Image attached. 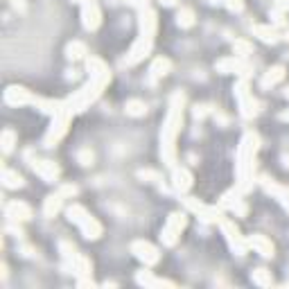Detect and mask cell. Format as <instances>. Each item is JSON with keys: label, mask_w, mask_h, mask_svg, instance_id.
I'll use <instances>...</instances> for the list:
<instances>
[{"label": "cell", "mask_w": 289, "mask_h": 289, "mask_svg": "<svg viewBox=\"0 0 289 289\" xmlns=\"http://www.w3.org/2000/svg\"><path fill=\"white\" fill-rule=\"evenodd\" d=\"M131 253H134L138 260H143L144 264H156L158 257H161L158 251L151 247L149 242H134V244H131Z\"/></svg>", "instance_id": "cell-1"}, {"label": "cell", "mask_w": 289, "mask_h": 289, "mask_svg": "<svg viewBox=\"0 0 289 289\" xmlns=\"http://www.w3.org/2000/svg\"><path fill=\"white\" fill-rule=\"evenodd\" d=\"M66 54H68V59L77 61V59H81V57L86 54V45H84V43H79V41H72V43H68Z\"/></svg>", "instance_id": "cell-15"}, {"label": "cell", "mask_w": 289, "mask_h": 289, "mask_svg": "<svg viewBox=\"0 0 289 289\" xmlns=\"http://www.w3.org/2000/svg\"><path fill=\"white\" fill-rule=\"evenodd\" d=\"M138 177L144 179V181H149V183H156V181H161V174L154 170H140L138 172Z\"/></svg>", "instance_id": "cell-22"}, {"label": "cell", "mask_w": 289, "mask_h": 289, "mask_svg": "<svg viewBox=\"0 0 289 289\" xmlns=\"http://www.w3.org/2000/svg\"><path fill=\"white\" fill-rule=\"evenodd\" d=\"M32 167H34V172H36L43 181L54 183L57 179H59V167L54 165V163H50V161H34Z\"/></svg>", "instance_id": "cell-4"}, {"label": "cell", "mask_w": 289, "mask_h": 289, "mask_svg": "<svg viewBox=\"0 0 289 289\" xmlns=\"http://www.w3.org/2000/svg\"><path fill=\"white\" fill-rule=\"evenodd\" d=\"M253 280H255L257 285H269L271 283V278H269V273L264 271V269H257V271L253 273Z\"/></svg>", "instance_id": "cell-23"}, {"label": "cell", "mask_w": 289, "mask_h": 289, "mask_svg": "<svg viewBox=\"0 0 289 289\" xmlns=\"http://www.w3.org/2000/svg\"><path fill=\"white\" fill-rule=\"evenodd\" d=\"M14 7L21 9V11H25V2H23V0H14Z\"/></svg>", "instance_id": "cell-26"}, {"label": "cell", "mask_w": 289, "mask_h": 289, "mask_svg": "<svg viewBox=\"0 0 289 289\" xmlns=\"http://www.w3.org/2000/svg\"><path fill=\"white\" fill-rule=\"evenodd\" d=\"M249 247H253L257 253H262L264 257H271V255H273L271 242H269L267 237H262V235H253V237H249Z\"/></svg>", "instance_id": "cell-9"}, {"label": "cell", "mask_w": 289, "mask_h": 289, "mask_svg": "<svg viewBox=\"0 0 289 289\" xmlns=\"http://www.w3.org/2000/svg\"><path fill=\"white\" fill-rule=\"evenodd\" d=\"M14 143H16V134H14L11 129H5V131H2V151L9 154V151L14 149Z\"/></svg>", "instance_id": "cell-19"}, {"label": "cell", "mask_w": 289, "mask_h": 289, "mask_svg": "<svg viewBox=\"0 0 289 289\" xmlns=\"http://www.w3.org/2000/svg\"><path fill=\"white\" fill-rule=\"evenodd\" d=\"M253 32L262 38V41H267V43H276V41H278V36H276V30H271V27L255 25V27H253Z\"/></svg>", "instance_id": "cell-18"}, {"label": "cell", "mask_w": 289, "mask_h": 289, "mask_svg": "<svg viewBox=\"0 0 289 289\" xmlns=\"http://www.w3.org/2000/svg\"><path fill=\"white\" fill-rule=\"evenodd\" d=\"M2 183L9 190H16V187H23V177L18 172L9 170V167H2Z\"/></svg>", "instance_id": "cell-11"}, {"label": "cell", "mask_w": 289, "mask_h": 289, "mask_svg": "<svg viewBox=\"0 0 289 289\" xmlns=\"http://www.w3.org/2000/svg\"><path fill=\"white\" fill-rule=\"evenodd\" d=\"M7 217L14 221H25L32 217V208L27 204H23V201H11V204L7 206Z\"/></svg>", "instance_id": "cell-6"}, {"label": "cell", "mask_w": 289, "mask_h": 289, "mask_svg": "<svg viewBox=\"0 0 289 289\" xmlns=\"http://www.w3.org/2000/svg\"><path fill=\"white\" fill-rule=\"evenodd\" d=\"M183 226H185V217H183V215H172L167 226H165V230H163V235H161L167 247H172V244L177 242V237H179Z\"/></svg>", "instance_id": "cell-2"}, {"label": "cell", "mask_w": 289, "mask_h": 289, "mask_svg": "<svg viewBox=\"0 0 289 289\" xmlns=\"http://www.w3.org/2000/svg\"><path fill=\"white\" fill-rule=\"evenodd\" d=\"M235 54L237 57H247V54H251V43L244 41V38H237L235 41Z\"/></svg>", "instance_id": "cell-21"}, {"label": "cell", "mask_w": 289, "mask_h": 289, "mask_svg": "<svg viewBox=\"0 0 289 289\" xmlns=\"http://www.w3.org/2000/svg\"><path fill=\"white\" fill-rule=\"evenodd\" d=\"M59 194H61V197H75V194H77V187L75 185H61L59 187Z\"/></svg>", "instance_id": "cell-25"}, {"label": "cell", "mask_w": 289, "mask_h": 289, "mask_svg": "<svg viewBox=\"0 0 289 289\" xmlns=\"http://www.w3.org/2000/svg\"><path fill=\"white\" fill-rule=\"evenodd\" d=\"M124 111H127V115H134V118H140V115H144L147 107H144V102H140V100H131V102H127Z\"/></svg>", "instance_id": "cell-17"}, {"label": "cell", "mask_w": 289, "mask_h": 289, "mask_svg": "<svg viewBox=\"0 0 289 289\" xmlns=\"http://www.w3.org/2000/svg\"><path fill=\"white\" fill-rule=\"evenodd\" d=\"M5 102L11 104V107H21V104H30L36 102V97L30 95V91L21 88V86H9L5 91Z\"/></svg>", "instance_id": "cell-3"}, {"label": "cell", "mask_w": 289, "mask_h": 289, "mask_svg": "<svg viewBox=\"0 0 289 289\" xmlns=\"http://www.w3.org/2000/svg\"><path fill=\"white\" fill-rule=\"evenodd\" d=\"M161 2H163V5H167V7L174 5V0H161Z\"/></svg>", "instance_id": "cell-27"}, {"label": "cell", "mask_w": 289, "mask_h": 289, "mask_svg": "<svg viewBox=\"0 0 289 289\" xmlns=\"http://www.w3.org/2000/svg\"><path fill=\"white\" fill-rule=\"evenodd\" d=\"M77 158H79L81 165H91L93 163V151L91 149H81L79 154H77Z\"/></svg>", "instance_id": "cell-24"}, {"label": "cell", "mask_w": 289, "mask_h": 289, "mask_svg": "<svg viewBox=\"0 0 289 289\" xmlns=\"http://www.w3.org/2000/svg\"><path fill=\"white\" fill-rule=\"evenodd\" d=\"M86 66H88V72H91V79L100 81L102 86L108 81V77H111V75H108V68L104 66L102 59H95V57H93V59L86 61Z\"/></svg>", "instance_id": "cell-5"}, {"label": "cell", "mask_w": 289, "mask_h": 289, "mask_svg": "<svg viewBox=\"0 0 289 289\" xmlns=\"http://www.w3.org/2000/svg\"><path fill=\"white\" fill-rule=\"evenodd\" d=\"M179 25L181 27H190V25H194V14L190 9H181L179 11Z\"/></svg>", "instance_id": "cell-20"}, {"label": "cell", "mask_w": 289, "mask_h": 289, "mask_svg": "<svg viewBox=\"0 0 289 289\" xmlns=\"http://www.w3.org/2000/svg\"><path fill=\"white\" fill-rule=\"evenodd\" d=\"M81 16H84V25L88 27V30H95V27L100 25V9H97V5L93 2V0H86L84 2Z\"/></svg>", "instance_id": "cell-7"}, {"label": "cell", "mask_w": 289, "mask_h": 289, "mask_svg": "<svg viewBox=\"0 0 289 289\" xmlns=\"http://www.w3.org/2000/svg\"><path fill=\"white\" fill-rule=\"evenodd\" d=\"M247 66H244V61H242V57H230V59H221L219 64H217V70H221V72H240V70H244Z\"/></svg>", "instance_id": "cell-10"}, {"label": "cell", "mask_w": 289, "mask_h": 289, "mask_svg": "<svg viewBox=\"0 0 289 289\" xmlns=\"http://www.w3.org/2000/svg\"><path fill=\"white\" fill-rule=\"evenodd\" d=\"M221 224V230H224L226 233V237H228V242H230V247L233 249H237V253H242L244 251V242H242V237H240V233H237V228L233 224H230V221H219Z\"/></svg>", "instance_id": "cell-8"}, {"label": "cell", "mask_w": 289, "mask_h": 289, "mask_svg": "<svg viewBox=\"0 0 289 289\" xmlns=\"http://www.w3.org/2000/svg\"><path fill=\"white\" fill-rule=\"evenodd\" d=\"M167 70H170V59H156L154 64H151V68H149V77H151V81H156V79H161V77H165L167 75Z\"/></svg>", "instance_id": "cell-12"}, {"label": "cell", "mask_w": 289, "mask_h": 289, "mask_svg": "<svg viewBox=\"0 0 289 289\" xmlns=\"http://www.w3.org/2000/svg\"><path fill=\"white\" fill-rule=\"evenodd\" d=\"M283 118H285V120H289V113H285V115H283Z\"/></svg>", "instance_id": "cell-28"}, {"label": "cell", "mask_w": 289, "mask_h": 289, "mask_svg": "<svg viewBox=\"0 0 289 289\" xmlns=\"http://www.w3.org/2000/svg\"><path fill=\"white\" fill-rule=\"evenodd\" d=\"M283 77H285V68H283V66H276V68H271L267 75H264L262 86H273V84H278Z\"/></svg>", "instance_id": "cell-16"}, {"label": "cell", "mask_w": 289, "mask_h": 289, "mask_svg": "<svg viewBox=\"0 0 289 289\" xmlns=\"http://www.w3.org/2000/svg\"><path fill=\"white\" fill-rule=\"evenodd\" d=\"M61 194L57 192V194H50L48 199H45V206H43V215L45 217H54V215L59 213V208H61Z\"/></svg>", "instance_id": "cell-14"}, {"label": "cell", "mask_w": 289, "mask_h": 289, "mask_svg": "<svg viewBox=\"0 0 289 289\" xmlns=\"http://www.w3.org/2000/svg\"><path fill=\"white\" fill-rule=\"evenodd\" d=\"M192 185V177L187 170H174V187L179 192H185L187 187Z\"/></svg>", "instance_id": "cell-13"}]
</instances>
